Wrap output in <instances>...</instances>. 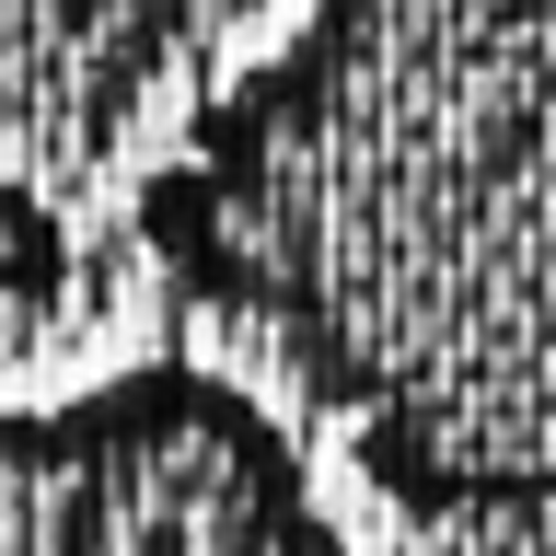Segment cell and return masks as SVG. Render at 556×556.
<instances>
[{"label": "cell", "instance_id": "1", "mask_svg": "<svg viewBox=\"0 0 556 556\" xmlns=\"http://www.w3.org/2000/svg\"><path fill=\"white\" fill-rule=\"evenodd\" d=\"M139 243L394 510L556 533V0L290 24L139 174Z\"/></svg>", "mask_w": 556, "mask_h": 556}, {"label": "cell", "instance_id": "2", "mask_svg": "<svg viewBox=\"0 0 556 556\" xmlns=\"http://www.w3.org/2000/svg\"><path fill=\"white\" fill-rule=\"evenodd\" d=\"M0 556H348L267 394L128 359L59 406L0 394Z\"/></svg>", "mask_w": 556, "mask_h": 556}, {"label": "cell", "instance_id": "3", "mask_svg": "<svg viewBox=\"0 0 556 556\" xmlns=\"http://www.w3.org/2000/svg\"><path fill=\"white\" fill-rule=\"evenodd\" d=\"M59 290H70V220L24 174H0V337L35 325V313H59Z\"/></svg>", "mask_w": 556, "mask_h": 556}]
</instances>
